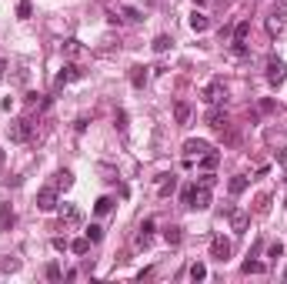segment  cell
<instances>
[{
    "mask_svg": "<svg viewBox=\"0 0 287 284\" xmlns=\"http://www.w3.org/2000/svg\"><path fill=\"white\" fill-rule=\"evenodd\" d=\"M124 17H127V20H140V10H134V7H127V10H124Z\"/></svg>",
    "mask_w": 287,
    "mask_h": 284,
    "instance_id": "obj_37",
    "label": "cell"
},
{
    "mask_svg": "<svg viewBox=\"0 0 287 284\" xmlns=\"http://www.w3.org/2000/svg\"><path fill=\"white\" fill-rule=\"evenodd\" d=\"M130 84H134V87L140 90L144 84H147V67H140V64H137V67H130Z\"/></svg>",
    "mask_w": 287,
    "mask_h": 284,
    "instance_id": "obj_15",
    "label": "cell"
},
{
    "mask_svg": "<svg viewBox=\"0 0 287 284\" xmlns=\"http://www.w3.org/2000/svg\"><path fill=\"white\" fill-rule=\"evenodd\" d=\"M10 224H14V211L4 207V211H0V227H10Z\"/></svg>",
    "mask_w": 287,
    "mask_h": 284,
    "instance_id": "obj_29",
    "label": "cell"
},
{
    "mask_svg": "<svg viewBox=\"0 0 287 284\" xmlns=\"http://www.w3.org/2000/svg\"><path fill=\"white\" fill-rule=\"evenodd\" d=\"M87 237H90V244H97L100 237H104V227H100V224H90L87 227Z\"/></svg>",
    "mask_w": 287,
    "mask_h": 284,
    "instance_id": "obj_27",
    "label": "cell"
},
{
    "mask_svg": "<svg viewBox=\"0 0 287 284\" xmlns=\"http://www.w3.org/2000/svg\"><path fill=\"white\" fill-rule=\"evenodd\" d=\"M280 254H284V244H280V241H277V244H271V247H267V258H271V261H277Z\"/></svg>",
    "mask_w": 287,
    "mask_h": 284,
    "instance_id": "obj_31",
    "label": "cell"
},
{
    "mask_svg": "<svg viewBox=\"0 0 287 284\" xmlns=\"http://www.w3.org/2000/svg\"><path fill=\"white\" fill-rule=\"evenodd\" d=\"M217 161H221V154H217V151H207V154H200V167H204V170L217 167Z\"/></svg>",
    "mask_w": 287,
    "mask_h": 284,
    "instance_id": "obj_19",
    "label": "cell"
},
{
    "mask_svg": "<svg viewBox=\"0 0 287 284\" xmlns=\"http://www.w3.org/2000/svg\"><path fill=\"white\" fill-rule=\"evenodd\" d=\"M227 214H231V221H234V234H244V231H247V214L231 211V207H227Z\"/></svg>",
    "mask_w": 287,
    "mask_h": 284,
    "instance_id": "obj_13",
    "label": "cell"
},
{
    "mask_svg": "<svg viewBox=\"0 0 287 284\" xmlns=\"http://www.w3.org/2000/svg\"><path fill=\"white\" fill-rule=\"evenodd\" d=\"M117 130H120V134L127 130V114H124V111H117Z\"/></svg>",
    "mask_w": 287,
    "mask_h": 284,
    "instance_id": "obj_34",
    "label": "cell"
},
{
    "mask_svg": "<svg viewBox=\"0 0 287 284\" xmlns=\"http://www.w3.org/2000/svg\"><path fill=\"white\" fill-rule=\"evenodd\" d=\"M277 161H280V164H284V167H287V151H280V154H277Z\"/></svg>",
    "mask_w": 287,
    "mask_h": 284,
    "instance_id": "obj_40",
    "label": "cell"
},
{
    "mask_svg": "<svg viewBox=\"0 0 287 284\" xmlns=\"http://www.w3.org/2000/svg\"><path fill=\"white\" fill-rule=\"evenodd\" d=\"M47 277H50V281H57V277H60V268H57V264H50V268H47Z\"/></svg>",
    "mask_w": 287,
    "mask_h": 284,
    "instance_id": "obj_38",
    "label": "cell"
},
{
    "mask_svg": "<svg viewBox=\"0 0 287 284\" xmlns=\"http://www.w3.org/2000/svg\"><path fill=\"white\" fill-rule=\"evenodd\" d=\"M64 50H67L70 57H77V54H80V41H74V37H70V41H64Z\"/></svg>",
    "mask_w": 287,
    "mask_h": 284,
    "instance_id": "obj_30",
    "label": "cell"
},
{
    "mask_svg": "<svg viewBox=\"0 0 287 284\" xmlns=\"http://www.w3.org/2000/svg\"><path fill=\"white\" fill-rule=\"evenodd\" d=\"M174 187H177V178H174V174H160V181H157V191H160V197L174 194Z\"/></svg>",
    "mask_w": 287,
    "mask_h": 284,
    "instance_id": "obj_11",
    "label": "cell"
},
{
    "mask_svg": "<svg viewBox=\"0 0 287 284\" xmlns=\"http://www.w3.org/2000/svg\"><path fill=\"white\" fill-rule=\"evenodd\" d=\"M247 33H250V20H240L234 27V41H247Z\"/></svg>",
    "mask_w": 287,
    "mask_h": 284,
    "instance_id": "obj_21",
    "label": "cell"
},
{
    "mask_svg": "<svg viewBox=\"0 0 287 284\" xmlns=\"http://www.w3.org/2000/svg\"><path fill=\"white\" fill-rule=\"evenodd\" d=\"M111 207H114V201H111V197H100V201L94 204V214H107Z\"/></svg>",
    "mask_w": 287,
    "mask_h": 284,
    "instance_id": "obj_26",
    "label": "cell"
},
{
    "mask_svg": "<svg viewBox=\"0 0 287 284\" xmlns=\"http://www.w3.org/2000/svg\"><path fill=\"white\" fill-rule=\"evenodd\" d=\"M80 74H84V70H80V67H77V64H67V67H64V70L57 74V84H54V87H57V90H60V87H64V84H70V81H77Z\"/></svg>",
    "mask_w": 287,
    "mask_h": 284,
    "instance_id": "obj_8",
    "label": "cell"
},
{
    "mask_svg": "<svg viewBox=\"0 0 287 284\" xmlns=\"http://www.w3.org/2000/svg\"><path fill=\"white\" fill-rule=\"evenodd\" d=\"M207 124L210 127H227V111H224V107H217V104H210V111H207Z\"/></svg>",
    "mask_w": 287,
    "mask_h": 284,
    "instance_id": "obj_9",
    "label": "cell"
},
{
    "mask_svg": "<svg viewBox=\"0 0 287 284\" xmlns=\"http://www.w3.org/2000/svg\"><path fill=\"white\" fill-rule=\"evenodd\" d=\"M54 247H57V251H67V247H70V244H67L64 237H54Z\"/></svg>",
    "mask_w": 287,
    "mask_h": 284,
    "instance_id": "obj_39",
    "label": "cell"
},
{
    "mask_svg": "<svg viewBox=\"0 0 287 284\" xmlns=\"http://www.w3.org/2000/svg\"><path fill=\"white\" fill-rule=\"evenodd\" d=\"M210 258H214V261H227V258H231V241L217 234L214 241H210Z\"/></svg>",
    "mask_w": 287,
    "mask_h": 284,
    "instance_id": "obj_6",
    "label": "cell"
},
{
    "mask_svg": "<svg viewBox=\"0 0 287 284\" xmlns=\"http://www.w3.org/2000/svg\"><path fill=\"white\" fill-rule=\"evenodd\" d=\"M207 27H210V20H207V17H204V14H200V10H194V14H191V30L204 33V30H207Z\"/></svg>",
    "mask_w": 287,
    "mask_h": 284,
    "instance_id": "obj_16",
    "label": "cell"
},
{
    "mask_svg": "<svg viewBox=\"0 0 287 284\" xmlns=\"http://www.w3.org/2000/svg\"><path fill=\"white\" fill-rule=\"evenodd\" d=\"M221 97H224V84L210 81L207 87H204V100H207V104H221Z\"/></svg>",
    "mask_w": 287,
    "mask_h": 284,
    "instance_id": "obj_10",
    "label": "cell"
},
{
    "mask_svg": "<svg viewBox=\"0 0 287 284\" xmlns=\"http://www.w3.org/2000/svg\"><path fill=\"white\" fill-rule=\"evenodd\" d=\"M204 277H207V268H204V264H191V281H204Z\"/></svg>",
    "mask_w": 287,
    "mask_h": 284,
    "instance_id": "obj_25",
    "label": "cell"
},
{
    "mask_svg": "<svg viewBox=\"0 0 287 284\" xmlns=\"http://www.w3.org/2000/svg\"><path fill=\"white\" fill-rule=\"evenodd\" d=\"M70 184H74V174H70V170H57V187H64V191H67Z\"/></svg>",
    "mask_w": 287,
    "mask_h": 284,
    "instance_id": "obj_24",
    "label": "cell"
},
{
    "mask_svg": "<svg viewBox=\"0 0 287 284\" xmlns=\"http://www.w3.org/2000/svg\"><path fill=\"white\" fill-rule=\"evenodd\" d=\"M234 54H237V57H247V44H244V41H234Z\"/></svg>",
    "mask_w": 287,
    "mask_h": 284,
    "instance_id": "obj_33",
    "label": "cell"
},
{
    "mask_svg": "<svg viewBox=\"0 0 287 284\" xmlns=\"http://www.w3.org/2000/svg\"><path fill=\"white\" fill-rule=\"evenodd\" d=\"M267 30H271L274 37H287V17H284V10H274V14L267 17Z\"/></svg>",
    "mask_w": 287,
    "mask_h": 284,
    "instance_id": "obj_5",
    "label": "cell"
},
{
    "mask_svg": "<svg viewBox=\"0 0 287 284\" xmlns=\"http://www.w3.org/2000/svg\"><path fill=\"white\" fill-rule=\"evenodd\" d=\"M207 151H214L207 140H197V137L184 140V154H187V157H200V154H207Z\"/></svg>",
    "mask_w": 287,
    "mask_h": 284,
    "instance_id": "obj_7",
    "label": "cell"
},
{
    "mask_svg": "<svg viewBox=\"0 0 287 284\" xmlns=\"http://www.w3.org/2000/svg\"><path fill=\"white\" fill-rule=\"evenodd\" d=\"M194 4H200V7H204V4H207V0H194Z\"/></svg>",
    "mask_w": 287,
    "mask_h": 284,
    "instance_id": "obj_41",
    "label": "cell"
},
{
    "mask_svg": "<svg viewBox=\"0 0 287 284\" xmlns=\"http://www.w3.org/2000/svg\"><path fill=\"white\" fill-rule=\"evenodd\" d=\"M174 121L177 124H187V121H191V104H187V100H177V104H174Z\"/></svg>",
    "mask_w": 287,
    "mask_h": 284,
    "instance_id": "obj_12",
    "label": "cell"
},
{
    "mask_svg": "<svg viewBox=\"0 0 287 284\" xmlns=\"http://www.w3.org/2000/svg\"><path fill=\"white\" fill-rule=\"evenodd\" d=\"M7 137L14 140V144H27V140L33 137V124L27 121V117H17V121L7 124Z\"/></svg>",
    "mask_w": 287,
    "mask_h": 284,
    "instance_id": "obj_1",
    "label": "cell"
},
{
    "mask_svg": "<svg viewBox=\"0 0 287 284\" xmlns=\"http://www.w3.org/2000/svg\"><path fill=\"white\" fill-rule=\"evenodd\" d=\"M191 197H194V184H187V187L181 191V201L187 204V207H191Z\"/></svg>",
    "mask_w": 287,
    "mask_h": 284,
    "instance_id": "obj_32",
    "label": "cell"
},
{
    "mask_svg": "<svg viewBox=\"0 0 287 284\" xmlns=\"http://www.w3.org/2000/svg\"><path fill=\"white\" fill-rule=\"evenodd\" d=\"M57 204H60V201H57V184H50V187H40V191H37V207H40V211H57Z\"/></svg>",
    "mask_w": 287,
    "mask_h": 284,
    "instance_id": "obj_3",
    "label": "cell"
},
{
    "mask_svg": "<svg viewBox=\"0 0 287 284\" xmlns=\"http://www.w3.org/2000/svg\"><path fill=\"white\" fill-rule=\"evenodd\" d=\"M284 81H287V64L280 60V57H271V60H267V84L280 87Z\"/></svg>",
    "mask_w": 287,
    "mask_h": 284,
    "instance_id": "obj_2",
    "label": "cell"
},
{
    "mask_svg": "<svg viewBox=\"0 0 287 284\" xmlns=\"http://www.w3.org/2000/svg\"><path fill=\"white\" fill-rule=\"evenodd\" d=\"M167 50H170V37L167 33H160L157 41H154V54H167Z\"/></svg>",
    "mask_w": 287,
    "mask_h": 284,
    "instance_id": "obj_22",
    "label": "cell"
},
{
    "mask_svg": "<svg viewBox=\"0 0 287 284\" xmlns=\"http://www.w3.org/2000/svg\"><path fill=\"white\" fill-rule=\"evenodd\" d=\"M210 207V187L194 184V197H191V211H207Z\"/></svg>",
    "mask_w": 287,
    "mask_h": 284,
    "instance_id": "obj_4",
    "label": "cell"
},
{
    "mask_svg": "<svg viewBox=\"0 0 287 284\" xmlns=\"http://www.w3.org/2000/svg\"><path fill=\"white\" fill-rule=\"evenodd\" d=\"M197 184H204V187H214V184H217V178H214V174H200V181H197Z\"/></svg>",
    "mask_w": 287,
    "mask_h": 284,
    "instance_id": "obj_35",
    "label": "cell"
},
{
    "mask_svg": "<svg viewBox=\"0 0 287 284\" xmlns=\"http://www.w3.org/2000/svg\"><path fill=\"white\" fill-rule=\"evenodd\" d=\"M70 251H74V254H87V251H90V237H77V241L70 244Z\"/></svg>",
    "mask_w": 287,
    "mask_h": 284,
    "instance_id": "obj_23",
    "label": "cell"
},
{
    "mask_svg": "<svg viewBox=\"0 0 287 284\" xmlns=\"http://www.w3.org/2000/svg\"><path fill=\"white\" fill-rule=\"evenodd\" d=\"M151 231H154V221L147 218L140 224V234H137V247H147V244H151Z\"/></svg>",
    "mask_w": 287,
    "mask_h": 284,
    "instance_id": "obj_14",
    "label": "cell"
},
{
    "mask_svg": "<svg viewBox=\"0 0 287 284\" xmlns=\"http://www.w3.org/2000/svg\"><path fill=\"white\" fill-rule=\"evenodd\" d=\"M60 218H67L70 224H77V221H80V211L74 207V204H64V207H60Z\"/></svg>",
    "mask_w": 287,
    "mask_h": 284,
    "instance_id": "obj_20",
    "label": "cell"
},
{
    "mask_svg": "<svg viewBox=\"0 0 287 284\" xmlns=\"http://www.w3.org/2000/svg\"><path fill=\"white\" fill-rule=\"evenodd\" d=\"M0 77H4V60H0Z\"/></svg>",
    "mask_w": 287,
    "mask_h": 284,
    "instance_id": "obj_42",
    "label": "cell"
},
{
    "mask_svg": "<svg viewBox=\"0 0 287 284\" xmlns=\"http://www.w3.org/2000/svg\"><path fill=\"white\" fill-rule=\"evenodd\" d=\"M164 241H167L170 247H177V244L184 241V231H181V227H177V224H170L167 231H164Z\"/></svg>",
    "mask_w": 287,
    "mask_h": 284,
    "instance_id": "obj_18",
    "label": "cell"
},
{
    "mask_svg": "<svg viewBox=\"0 0 287 284\" xmlns=\"http://www.w3.org/2000/svg\"><path fill=\"white\" fill-rule=\"evenodd\" d=\"M261 271H264L261 261H244V274H261Z\"/></svg>",
    "mask_w": 287,
    "mask_h": 284,
    "instance_id": "obj_28",
    "label": "cell"
},
{
    "mask_svg": "<svg viewBox=\"0 0 287 284\" xmlns=\"http://www.w3.org/2000/svg\"><path fill=\"white\" fill-rule=\"evenodd\" d=\"M0 161H4V154H0Z\"/></svg>",
    "mask_w": 287,
    "mask_h": 284,
    "instance_id": "obj_43",
    "label": "cell"
},
{
    "mask_svg": "<svg viewBox=\"0 0 287 284\" xmlns=\"http://www.w3.org/2000/svg\"><path fill=\"white\" fill-rule=\"evenodd\" d=\"M247 184H250V178H244V174H237V178H231V194L237 197V194H244V191H247Z\"/></svg>",
    "mask_w": 287,
    "mask_h": 284,
    "instance_id": "obj_17",
    "label": "cell"
},
{
    "mask_svg": "<svg viewBox=\"0 0 287 284\" xmlns=\"http://www.w3.org/2000/svg\"><path fill=\"white\" fill-rule=\"evenodd\" d=\"M17 14H20V17H30V4H27V0H20V4H17Z\"/></svg>",
    "mask_w": 287,
    "mask_h": 284,
    "instance_id": "obj_36",
    "label": "cell"
}]
</instances>
